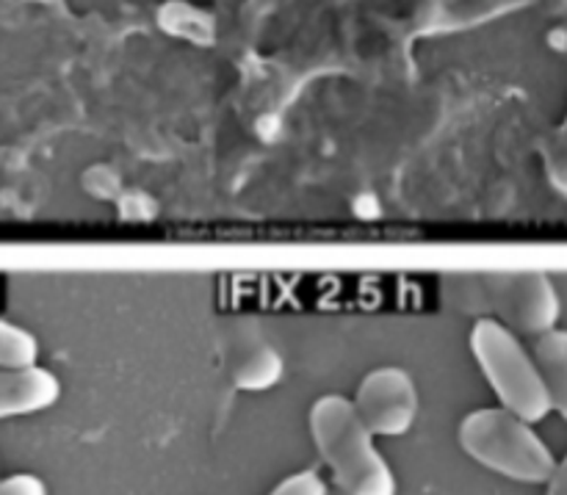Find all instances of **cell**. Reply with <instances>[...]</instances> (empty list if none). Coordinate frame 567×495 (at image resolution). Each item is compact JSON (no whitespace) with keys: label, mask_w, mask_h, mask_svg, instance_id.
Returning a JSON list of instances; mask_svg holds the SVG:
<instances>
[{"label":"cell","mask_w":567,"mask_h":495,"mask_svg":"<svg viewBox=\"0 0 567 495\" xmlns=\"http://www.w3.org/2000/svg\"><path fill=\"white\" fill-rule=\"evenodd\" d=\"M352 408L374 437L408 435L419 419V388L408 371L385 365L363 377Z\"/></svg>","instance_id":"5b68a950"},{"label":"cell","mask_w":567,"mask_h":495,"mask_svg":"<svg viewBox=\"0 0 567 495\" xmlns=\"http://www.w3.org/2000/svg\"><path fill=\"white\" fill-rule=\"evenodd\" d=\"M39 341L22 327L0 319V369H28L37 365Z\"/></svg>","instance_id":"30bf717a"},{"label":"cell","mask_w":567,"mask_h":495,"mask_svg":"<svg viewBox=\"0 0 567 495\" xmlns=\"http://www.w3.org/2000/svg\"><path fill=\"white\" fill-rule=\"evenodd\" d=\"M532 358L543 377L551 410H557L567 421V330L554 327V330L537 336Z\"/></svg>","instance_id":"9c48e42d"},{"label":"cell","mask_w":567,"mask_h":495,"mask_svg":"<svg viewBox=\"0 0 567 495\" xmlns=\"http://www.w3.org/2000/svg\"><path fill=\"white\" fill-rule=\"evenodd\" d=\"M225 365L238 391H269L286 374L277 349L252 324H236L225 341Z\"/></svg>","instance_id":"8992f818"},{"label":"cell","mask_w":567,"mask_h":495,"mask_svg":"<svg viewBox=\"0 0 567 495\" xmlns=\"http://www.w3.org/2000/svg\"><path fill=\"white\" fill-rule=\"evenodd\" d=\"M269 495H327V485L316 471H299L282 479Z\"/></svg>","instance_id":"7c38bea8"},{"label":"cell","mask_w":567,"mask_h":495,"mask_svg":"<svg viewBox=\"0 0 567 495\" xmlns=\"http://www.w3.org/2000/svg\"><path fill=\"white\" fill-rule=\"evenodd\" d=\"M310 437L347 495H396L399 482L347 396H321L310 408Z\"/></svg>","instance_id":"6da1fadb"},{"label":"cell","mask_w":567,"mask_h":495,"mask_svg":"<svg viewBox=\"0 0 567 495\" xmlns=\"http://www.w3.org/2000/svg\"><path fill=\"white\" fill-rule=\"evenodd\" d=\"M485 288L502 324L515 336L537 338L557 327L563 302L543 271H498L485 277Z\"/></svg>","instance_id":"277c9868"},{"label":"cell","mask_w":567,"mask_h":495,"mask_svg":"<svg viewBox=\"0 0 567 495\" xmlns=\"http://www.w3.org/2000/svg\"><path fill=\"white\" fill-rule=\"evenodd\" d=\"M543 161H546V175L551 181V186L567 197V116L563 120V125L546 138Z\"/></svg>","instance_id":"8fae6325"},{"label":"cell","mask_w":567,"mask_h":495,"mask_svg":"<svg viewBox=\"0 0 567 495\" xmlns=\"http://www.w3.org/2000/svg\"><path fill=\"white\" fill-rule=\"evenodd\" d=\"M61 399V382L42 365L0 369V421L50 410Z\"/></svg>","instance_id":"52a82bcc"},{"label":"cell","mask_w":567,"mask_h":495,"mask_svg":"<svg viewBox=\"0 0 567 495\" xmlns=\"http://www.w3.org/2000/svg\"><path fill=\"white\" fill-rule=\"evenodd\" d=\"M529 3L535 0H426L424 20L437 31H460V28L496 20V17L524 9Z\"/></svg>","instance_id":"ba28073f"},{"label":"cell","mask_w":567,"mask_h":495,"mask_svg":"<svg viewBox=\"0 0 567 495\" xmlns=\"http://www.w3.org/2000/svg\"><path fill=\"white\" fill-rule=\"evenodd\" d=\"M0 495H48V485L33 474H14L0 479Z\"/></svg>","instance_id":"4fadbf2b"},{"label":"cell","mask_w":567,"mask_h":495,"mask_svg":"<svg viewBox=\"0 0 567 495\" xmlns=\"http://www.w3.org/2000/svg\"><path fill=\"white\" fill-rule=\"evenodd\" d=\"M546 485H548L546 495H567V454H565L563 463L554 465V471H551V476H548Z\"/></svg>","instance_id":"5bb4252c"},{"label":"cell","mask_w":567,"mask_h":495,"mask_svg":"<svg viewBox=\"0 0 567 495\" xmlns=\"http://www.w3.org/2000/svg\"><path fill=\"white\" fill-rule=\"evenodd\" d=\"M471 352L504 410L537 424L551 413L535 358L498 319H480L471 330Z\"/></svg>","instance_id":"3957f363"},{"label":"cell","mask_w":567,"mask_h":495,"mask_svg":"<svg viewBox=\"0 0 567 495\" xmlns=\"http://www.w3.org/2000/svg\"><path fill=\"white\" fill-rule=\"evenodd\" d=\"M457 441L482 468L520 485H543L557 465L551 448L532 430L529 421L504 408H485L465 415Z\"/></svg>","instance_id":"7a4b0ae2"}]
</instances>
